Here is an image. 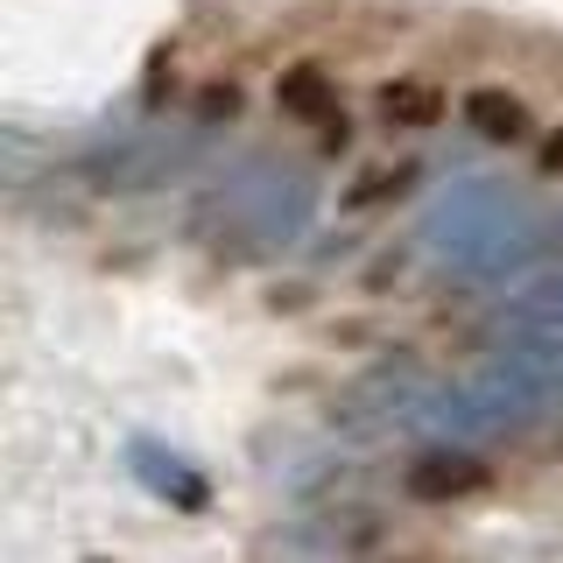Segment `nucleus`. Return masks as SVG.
<instances>
[{
    "instance_id": "1",
    "label": "nucleus",
    "mask_w": 563,
    "mask_h": 563,
    "mask_svg": "<svg viewBox=\"0 0 563 563\" xmlns=\"http://www.w3.org/2000/svg\"><path fill=\"white\" fill-rule=\"evenodd\" d=\"M493 486V465L486 457H465V451H430L409 465V493L416 500H472V493Z\"/></svg>"
},
{
    "instance_id": "2",
    "label": "nucleus",
    "mask_w": 563,
    "mask_h": 563,
    "mask_svg": "<svg viewBox=\"0 0 563 563\" xmlns=\"http://www.w3.org/2000/svg\"><path fill=\"white\" fill-rule=\"evenodd\" d=\"M374 106H380L387 128H437V120H444V85H430V78H387L380 92H374Z\"/></svg>"
},
{
    "instance_id": "3",
    "label": "nucleus",
    "mask_w": 563,
    "mask_h": 563,
    "mask_svg": "<svg viewBox=\"0 0 563 563\" xmlns=\"http://www.w3.org/2000/svg\"><path fill=\"white\" fill-rule=\"evenodd\" d=\"M275 106L289 120H331L339 113V92H331V70L324 64H289L275 78Z\"/></svg>"
},
{
    "instance_id": "4",
    "label": "nucleus",
    "mask_w": 563,
    "mask_h": 563,
    "mask_svg": "<svg viewBox=\"0 0 563 563\" xmlns=\"http://www.w3.org/2000/svg\"><path fill=\"white\" fill-rule=\"evenodd\" d=\"M465 120H472L486 141H521V134H528V106H521L515 92H493V85L465 99Z\"/></svg>"
},
{
    "instance_id": "5",
    "label": "nucleus",
    "mask_w": 563,
    "mask_h": 563,
    "mask_svg": "<svg viewBox=\"0 0 563 563\" xmlns=\"http://www.w3.org/2000/svg\"><path fill=\"white\" fill-rule=\"evenodd\" d=\"M395 190H409V169H366L360 184H345V211H366V205L395 198Z\"/></svg>"
},
{
    "instance_id": "6",
    "label": "nucleus",
    "mask_w": 563,
    "mask_h": 563,
    "mask_svg": "<svg viewBox=\"0 0 563 563\" xmlns=\"http://www.w3.org/2000/svg\"><path fill=\"white\" fill-rule=\"evenodd\" d=\"M542 176H563V120L542 134Z\"/></svg>"
},
{
    "instance_id": "7",
    "label": "nucleus",
    "mask_w": 563,
    "mask_h": 563,
    "mask_svg": "<svg viewBox=\"0 0 563 563\" xmlns=\"http://www.w3.org/2000/svg\"><path fill=\"white\" fill-rule=\"evenodd\" d=\"M556 451H563V444H556Z\"/></svg>"
}]
</instances>
